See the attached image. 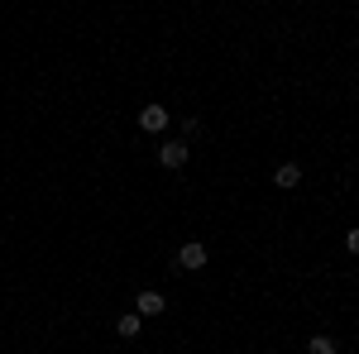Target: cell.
I'll return each instance as SVG.
<instances>
[{
	"label": "cell",
	"mask_w": 359,
	"mask_h": 354,
	"mask_svg": "<svg viewBox=\"0 0 359 354\" xmlns=\"http://www.w3.org/2000/svg\"><path fill=\"white\" fill-rule=\"evenodd\" d=\"M273 182H278V187H297V182H302V168H297V163H283L273 172Z\"/></svg>",
	"instance_id": "5"
},
{
	"label": "cell",
	"mask_w": 359,
	"mask_h": 354,
	"mask_svg": "<svg viewBox=\"0 0 359 354\" xmlns=\"http://www.w3.org/2000/svg\"><path fill=\"white\" fill-rule=\"evenodd\" d=\"M345 249H350V254H359V230H350V235H345Z\"/></svg>",
	"instance_id": "8"
},
{
	"label": "cell",
	"mask_w": 359,
	"mask_h": 354,
	"mask_svg": "<svg viewBox=\"0 0 359 354\" xmlns=\"http://www.w3.org/2000/svg\"><path fill=\"white\" fill-rule=\"evenodd\" d=\"M139 130H149V135L168 130V110L163 106H144V110H139Z\"/></svg>",
	"instance_id": "1"
},
{
	"label": "cell",
	"mask_w": 359,
	"mask_h": 354,
	"mask_svg": "<svg viewBox=\"0 0 359 354\" xmlns=\"http://www.w3.org/2000/svg\"><path fill=\"white\" fill-rule=\"evenodd\" d=\"M158 163L163 168H182L187 163V144H182V139H168L163 149H158Z\"/></svg>",
	"instance_id": "2"
},
{
	"label": "cell",
	"mask_w": 359,
	"mask_h": 354,
	"mask_svg": "<svg viewBox=\"0 0 359 354\" xmlns=\"http://www.w3.org/2000/svg\"><path fill=\"white\" fill-rule=\"evenodd\" d=\"M177 264H182V268H206V245H196V240H192V245H182V249H177Z\"/></svg>",
	"instance_id": "3"
},
{
	"label": "cell",
	"mask_w": 359,
	"mask_h": 354,
	"mask_svg": "<svg viewBox=\"0 0 359 354\" xmlns=\"http://www.w3.org/2000/svg\"><path fill=\"white\" fill-rule=\"evenodd\" d=\"M306 354H335V340L331 335H311L306 340Z\"/></svg>",
	"instance_id": "6"
},
{
	"label": "cell",
	"mask_w": 359,
	"mask_h": 354,
	"mask_svg": "<svg viewBox=\"0 0 359 354\" xmlns=\"http://www.w3.org/2000/svg\"><path fill=\"white\" fill-rule=\"evenodd\" d=\"M135 306H139V316H158L168 301H163V292H139L135 297Z\"/></svg>",
	"instance_id": "4"
},
{
	"label": "cell",
	"mask_w": 359,
	"mask_h": 354,
	"mask_svg": "<svg viewBox=\"0 0 359 354\" xmlns=\"http://www.w3.org/2000/svg\"><path fill=\"white\" fill-rule=\"evenodd\" d=\"M115 330H120L125 340H135V335H139V311H130V316H120V321H115Z\"/></svg>",
	"instance_id": "7"
}]
</instances>
